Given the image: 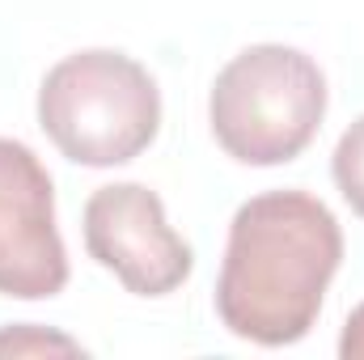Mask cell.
I'll return each instance as SVG.
<instances>
[{
  "label": "cell",
  "mask_w": 364,
  "mask_h": 360,
  "mask_svg": "<svg viewBox=\"0 0 364 360\" xmlns=\"http://www.w3.org/2000/svg\"><path fill=\"white\" fill-rule=\"evenodd\" d=\"M331 174H335L339 195L348 199V208L364 216V115L339 136L335 157H331Z\"/></svg>",
  "instance_id": "8992f818"
},
{
  "label": "cell",
  "mask_w": 364,
  "mask_h": 360,
  "mask_svg": "<svg viewBox=\"0 0 364 360\" xmlns=\"http://www.w3.org/2000/svg\"><path fill=\"white\" fill-rule=\"evenodd\" d=\"M68 284L55 186L30 144L0 136V297L47 301Z\"/></svg>",
  "instance_id": "5b68a950"
},
{
  "label": "cell",
  "mask_w": 364,
  "mask_h": 360,
  "mask_svg": "<svg viewBox=\"0 0 364 360\" xmlns=\"http://www.w3.org/2000/svg\"><path fill=\"white\" fill-rule=\"evenodd\" d=\"M339 356L343 360H364V305H356L343 322V335H339Z\"/></svg>",
  "instance_id": "ba28073f"
},
{
  "label": "cell",
  "mask_w": 364,
  "mask_h": 360,
  "mask_svg": "<svg viewBox=\"0 0 364 360\" xmlns=\"http://www.w3.org/2000/svg\"><path fill=\"white\" fill-rule=\"evenodd\" d=\"M38 127L77 166H127L157 140L161 93L149 68L123 51H77L43 77Z\"/></svg>",
  "instance_id": "7a4b0ae2"
},
{
  "label": "cell",
  "mask_w": 364,
  "mask_h": 360,
  "mask_svg": "<svg viewBox=\"0 0 364 360\" xmlns=\"http://www.w3.org/2000/svg\"><path fill=\"white\" fill-rule=\"evenodd\" d=\"M326 115L322 68L284 43H259L233 55L208 97L216 144L242 166H284L309 149Z\"/></svg>",
  "instance_id": "3957f363"
},
{
  "label": "cell",
  "mask_w": 364,
  "mask_h": 360,
  "mask_svg": "<svg viewBox=\"0 0 364 360\" xmlns=\"http://www.w3.org/2000/svg\"><path fill=\"white\" fill-rule=\"evenodd\" d=\"M339 263L343 229L318 195L263 191L229 221L216 314L246 344L288 348L314 331Z\"/></svg>",
  "instance_id": "6da1fadb"
},
{
  "label": "cell",
  "mask_w": 364,
  "mask_h": 360,
  "mask_svg": "<svg viewBox=\"0 0 364 360\" xmlns=\"http://www.w3.org/2000/svg\"><path fill=\"white\" fill-rule=\"evenodd\" d=\"M0 352H13V356H30V352H64V356H77L81 344L68 339V335L43 331V327H9V331H0Z\"/></svg>",
  "instance_id": "52a82bcc"
},
{
  "label": "cell",
  "mask_w": 364,
  "mask_h": 360,
  "mask_svg": "<svg viewBox=\"0 0 364 360\" xmlns=\"http://www.w3.org/2000/svg\"><path fill=\"white\" fill-rule=\"evenodd\" d=\"M85 250L136 297H166L195 268L191 246L166 221L157 191L140 182L97 186L85 199Z\"/></svg>",
  "instance_id": "277c9868"
}]
</instances>
